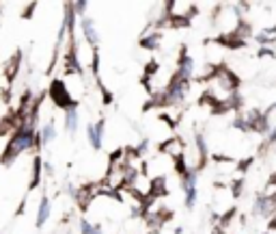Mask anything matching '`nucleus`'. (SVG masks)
Returning <instances> with one entry per match:
<instances>
[{
  "label": "nucleus",
  "instance_id": "f257e3e1",
  "mask_svg": "<svg viewBox=\"0 0 276 234\" xmlns=\"http://www.w3.org/2000/svg\"><path fill=\"white\" fill-rule=\"evenodd\" d=\"M37 146V132L35 128H31V126H20V128H15L11 139H9L7 148L3 152V156H0V163H3L5 167L11 165L13 160L22 154V152L31 150Z\"/></svg>",
  "mask_w": 276,
  "mask_h": 234
},
{
  "label": "nucleus",
  "instance_id": "f03ea898",
  "mask_svg": "<svg viewBox=\"0 0 276 234\" xmlns=\"http://www.w3.org/2000/svg\"><path fill=\"white\" fill-rule=\"evenodd\" d=\"M50 98H52L54 104L61 106V109H65V111L78 109V102H73V98L69 96V91H67V87H65L63 80H54V83L50 85Z\"/></svg>",
  "mask_w": 276,
  "mask_h": 234
},
{
  "label": "nucleus",
  "instance_id": "7ed1b4c3",
  "mask_svg": "<svg viewBox=\"0 0 276 234\" xmlns=\"http://www.w3.org/2000/svg\"><path fill=\"white\" fill-rule=\"evenodd\" d=\"M87 132H89V141H91V146H93L95 150H99V148H102V132H104V122H97L95 126L91 124L89 128H87Z\"/></svg>",
  "mask_w": 276,
  "mask_h": 234
},
{
  "label": "nucleus",
  "instance_id": "20e7f679",
  "mask_svg": "<svg viewBox=\"0 0 276 234\" xmlns=\"http://www.w3.org/2000/svg\"><path fill=\"white\" fill-rule=\"evenodd\" d=\"M20 61H22V55L17 52V55H13L11 59L7 61V67H5V76L9 83H13V78L17 76V69H20Z\"/></svg>",
  "mask_w": 276,
  "mask_h": 234
},
{
  "label": "nucleus",
  "instance_id": "39448f33",
  "mask_svg": "<svg viewBox=\"0 0 276 234\" xmlns=\"http://www.w3.org/2000/svg\"><path fill=\"white\" fill-rule=\"evenodd\" d=\"M48 215H50V204H48V200H41V204H39V213H37V226H43L45 221H48Z\"/></svg>",
  "mask_w": 276,
  "mask_h": 234
},
{
  "label": "nucleus",
  "instance_id": "423d86ee",
  "mask_svg": "<svg viewBox=\"0 0 276 234\" xmlns=\"http://www.w3.org/2000/svg\"><path fill=\"white\" fill-rule=\"evenodd\" d=\"M65 126H67L69 132H76V128H78V109L65 111Z\"/></svg>",
  "mask_w": 276,
  "mask_h": 234
},
{
  "label": "nucleus",
  "instance_id": "0eeeda50",
  "mask_svg": "<svg viewBox=\"0 0 276 234\" xmlns=\"http://www.w3.org/2000/svg\"><path fill=\"white\" fill-rule=\"evenodd\" d=\"M82 29H85V35L91 43H97V35H95V29H93V22L91 20H85L82 22Z\"/></svg>",
  "mask_w": 276,
  "mask_h": 234
},
{
  "label": "nucleus",
  "instance_id": "6e6552de",
  "mask_svg": "<svg viewBox=\"0 0 276 234\" xmlns=\"http://www.w3.org/2000/svg\"><path fill=\"white\" fill-rule=\"evenodd\" d=\"M39 176H41V158L37 156L35 158V165H33V182H31V189H35L39 184Z\"/></svg>",
  "mask_w": 276,
  "mask_h": 234
},
{
  "label": "nucleus",
  "instance_id": "1a4fd4ad",
  "mask_svg": "<svg viewBox=\"0 0 276 234\" xmlns=\"http://www.w3.org/2000/svg\"><path fill=\"white\" fill-rule=\"evenodd\" d=\"M80 230H82V234H102V230L93 228L89 221H82V223H80Z\"/></svg>",
  "mask_w": 276,
  "mask_h": 234
},
{
  "label": "nucleus",
  "instance_id": "9d476101",
  "mask_svg": "<svg viewBox=\"0 0 276 234\" xmlns=\"http://www.w3.org/2000/svg\"><path fill=\"white\" fill-rule=\"evenodd\" d=\"M158 39H160V37L153 33L151 37H147V39H143V41H141V46H143V48H155V46H158Z\"/></svg>",
  "mask_w": 276,
  "mask_h": 234
}]
</instances>
